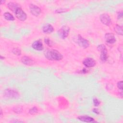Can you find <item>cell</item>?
Segmentation results:
<instances>
[{
    "instance_id": "1",
    "label": "cell",
    "mask_w": 123,
    "mask_h": 123,
    "mask_svg": "<svg viewBox=\"0 0 123 123\" xmlns=\"http://www.w3.org/2000/svg\"><path fill=\"white\" fill-rule=\"evenodd\" d=\"M45 57L50 61H60L63 58L62 54L58 50L54 49H49L45 52Z\"/></svg>"
},
{
    "instance_id": "2",
    "label": "cell",
    "mask_w": 123,
    "mask_h": 123,
    "mask_svg": "<svg viewBox=\"0 0 123 123\" xmlns=\"http://www.w3.org/2000/svg\"><path fill=\"white\" fill-rule=\"evenodd\" d=\"M15 16L20 21H24L26 20L27 15L20 6L18 7L14 12Z\"/></svg>"
},
{
    "instance_id": "3",
    "label": "cell",
    "mask_w": 123,
    "mask_h": 123,
    "mask_svg": "<svg viewBox=\"0 0 123 123\" xmlns=\"http://www.w3.org/2000/svg\"><path fill=\"white\" fill-rule=\"evenodd\" d=\"M98 49L100 51V59L102 61L105 62L107 60V50L106 46L103 44H101L98 46Z\"/></svg>"
},
{
    "instance_id": "4",
    "label": "cell",
    "mask_w": 123,
    "mask_h": 123,
    "mask_svg": "<svg viewBox=\"0 0 123 123\" xmlns=\"http://www.w3.org/2000/svg\"><path fill=\"white\" fill-rule=\"evenodd\" d=\"M69 32L70 28L66 25H64L59 29L58 31V34L61 38L64 39L68 37Z\"/></svg>"
},
{
    "instance_id": "5",
    "label": "cell",
    "mask_w": 123,
    "mask_h": 123,
    "mask_svg": "<svg viewBox=\"0 0 123 123\" xmlns=\"http://www.w3.org/2000/svg\"><path fill=\"white\" fill-rule=\"evenodd\" d=\"M77 43L80 47L85 49L88 48L90 45L89 41L87 40L84 38V37H83L80 35H78L77 37Z\"/></svg>"
},
{
    "instance_id": "6",
    "label": "cell",
    "mask_w": 123,
    "mask_h": 123,
    "mask_svg": "<svg viewBox=\"0 0 123 123\" xmlns=\"http://www.w3.org/2000/svg\"><path fill=\"white\" fill-rule=\"evenodd\" d=\"M99 19L102 24H104L106 25L109 26L111 24V18L108 14L103 13L101 14L99 16Z\"/></svg>"
},
{
    "instance_id": "7",
    "label": "cell",
    "mask_w": 123,
    "mask_h": 123,
    "mask_svg": "<svg viewBox=\"0 0 123 123\" xmlns=\"http://www.w3.org/2000/svg\"><path fill=\"white\" fill-rule=\"evenodd\" d=\"M29 9L30 12L34 16H38L41 12L40 8L37 6L33 4H30L29 5Z\"/></svg>"
},
{
    "instance_id": "8",
    "label": "cell",
    "mask_w": 123,
    "mask_h": 123,
    "mask_svg": "<svg viewBox=\"0 0 123 123\" xmlns=\"http://www.w3.org/2000/svg\"><path fill=\"white\" fill-rule=\"evenodd\" d=\"M32 47L36 50L41 51L43 49V43L41 40H37L34 42L32 44Z\"/></svg>"
},
{
    "instance_id": "9",
    "label": "cell",
    "mask_w": 123,
    "mask_h": 123,
    "mask_svg": "<svg viewBox=\"0 0 123 123\" xmlns=\"http://www.w3.org/2000/svg\"><path fill=\"white\" fill-rule=\"evenodd\" d=\"M83 63L87 67H92L96 64L95 61L91 58H86L83 62Z\"/></svg>"
},
{
    "instance_id": "10",
    "label": "cell",
    "mask_w": 123,
    "mask_h": 123,
    "mask_svg": "<svg viewBox=\"0 0 123 123\" xmlns=\"http://www.w3.org/2000/svg\"><path fill=\"white\" fill-rule=\"evenodd\" d=\"M105 38L107 43L109 44H113L116 41V39L113 34L108 33L105 34Z\"/></svg>"
},
{
    "instance_id": "11",
    "label": "cell",
    "mask_w": 123,
    "mask_h": 123,
    "mask_svg": "<svg viewBox=\"0 0 123 123\" xmlns=\"http://www.w3.org/2000/svg\"><path fill=\"white\" fill-rule=\"evenodd\" d=\"M5 95L6 97L10 98H16L19 95L16 91L12 89H6L5 91Z\"/></svg>"
},
{
    "instance_id": "12",
    "label": "cell",
    "mask_w": 123,
    "mask_h": 123,
    "mask_svg": "<svg viewBox=\"0 0 123 123\" xmlns=\"http://www.w3.org/2000/svg\"><path fill=\"white\" fill-rule=\"evenodd\" d=\"M42 30L44 33L46 34H49L54 31V28L51 25L47 24L43 26Z\"/></svg>"
},
{
    "instance_id": "13",
    "label": "cell",
    "mask_w": 123,
    "mask_h": 123,
    "mask_svg": "<svg viewBox=\"0 0 123 123\" xmlns=\"http://www.w3.org/2000/svg\"><path fill=\"white\" fill-rule=\"evenodd\" d=\"M21 61L22 63L26 65H32L34 63V61L33 60L29 57L26 56H25L22 58Z\"/></svg>"
},
{
    "instance_id": "14",
    "label": "cell",
    "mask_w": 123,
    "mask_h": 123,
    "mask_svg": "<svg viewBox=\"0 0 123 123\" xmlns=\"http://www.w3.org/2000/svg\"><path fill=\"white\" fill-rule=\"evenodd\" d=\"M77 119L81 121L82 122H87V123H92L94 122V119L92 117H91L85 115V116H80L77 117Z\"/></svg>"
},
{
    "instance_id": "15",
    "label": "cell",
    "mask_w": 123,
    "mask_h": 123,
    "mask_svg": "<svg viewBox=\"0 0 123 123\" xmlns=\"http://www.w3.org/2000/svg\"><path fill=\"white\" fill-rule=\"evenodd\" d=\"M7 6L10 10H11L14 12L15 11V10L18 7H19L20 5L19 4H18V3H14L13 2H10L7 4Z\"/></svg>"
},
{
    "instance_id": "16",
    "label": "cell",
    "mask_w": 123,
    "mask_h": 123,
    "mask_svg": "<svg viewBox=\"0 0 123 123\" xmlns=\"http://www.w3.org/2000/svg\"><path fill=\"white\" fill-rule=\"evenodd\" d=\"M3 16L5 19L9 21H13L14 18L13 16L9 12H6L3 14Z\"/></svg>"
},
{
    "instance_id": "17",
    "label": "cell",
    "mask_w": 123,
    "mask_h": 123,
    "mask_svg": "<svg viewBox=\"0 0 123 123\" xmlns=\"http://www.w3.org/2000/svg\"><path fill=\"white\" fill-rule=\"evenodd\" d=\"M114 30L118 34L121 35H123V28L122 26L117 25H116L114 27Z\"/></svg>"
},
{
    "instance_id": "18",
    "label": "cell",
    "mask_w": 123,
    "mask_h": 123,
    "mask_svg": "<svg viewBox=\"0 0 123 123\" xmlns=\"http://www.w3.org/2000/svg\"><path fill=\"white\" fill-rule=\"evenodd\" d=\"M29 113L30 114L33 115V114H35L36 113H37V107H33L32 109H31L29 110Z\"/></svg>"
},
{
    "instance_id": "19",
    "label": "cell",
    "mask_w": 123,
    "mask_h": 123,
    "mask_svg": "<svg viewBox=\"0 0 123 123\" xmlns=\"http://www.w3.org/2000/svg\"><path fill=\"white\" fill-rule=\"evenodd\" d=\"M12 52L14 54L16 55H20L21 53V50L19 49H17V48H15V49H13Z\"/></svg>"
},
{
    "instance_id": "20",
    "label": "cell",
    "mask_w": 123,
    "mask_h": 123,
    "mask_svg": "<svg viewBox=\"0 0 123 123\" xmlns=\"http://www.w3.org/2000/svg\"><path fill=\"white\" fill-rule=\"evenodd\" d=\"M44 41H45V43L48 45V46H52V41L50 40V39H49V38L48 37H46L45 39H44Z\"/></svg>"
},
{
    "instance_id": "21",
    "label": "cell",
    "mask_w": 123,
    "mask_h": 123,
    "mask_svg": "<svg viewBox=\"0 0 123 123\" xmlns=\"http://www.w3.org/2000/svg\"><path fill=\"white\" fill-rule=\"evenodd\" d=\"M100 102L98 100V99L96 98H94L93 99V103L95 106H98V105H99Z\"/></svg>"
},
{
    "instance_id": "22",
    "label": "cell",
    "mask_w": 123,
    "mask_h": 123,
    "mask_svg": "<svg viewBox=\"0 0 123 123\" xmlns=\"http://www.w3.org/2000/svg\"><path fill=\"white\" fill-rule=\"evenodd\" d=\"M117 87H118V88L122 90V89H123V82L122 81L118 82L117 83Z\"/></svg>"
},
{
    "instance_id": "23",
    "label": "cell",
    "mask_w": 123,
    "mask_h": 123,
    "mask_svg": "<svg viewBox=\"0 0 123 123\" xmlns=\"http://www.w3.org/2000/svg\"><path fill=\"white\" fill-rule=\"evenodd\" d=\"M93 111L94 112H95V113H96V114H98L99 113V111H98V109H96V108L94 109L93 110Z\"/></svg>"
},
{
    "instance_id": "24",
    "label": "cell",
    "mask_w": 123,
    "mask_h": 123,
    "mask_svg": "<svg viewBox=\"0 0 123 123\" xmlns=\"http://www.w3.org/2000/svg\"><path fill=\"white\" fill-rule=\"evenodd\" d=\"M122 15H123V13H122V12H120V13L118 14V19H120V18H121V17H122Z\"/></svg>"
}]
</instances>
